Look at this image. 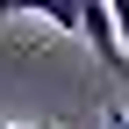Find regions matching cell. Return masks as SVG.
Wrapping results in <instances>:
<instances>
[{"instance_id":"obj_1","label":"cell","mask_w":129,"mask_h":129,"mask_svg":"<svg viewBox=\"0 0 129 129\" xmlns=\"http://www.w3.org/2000/svg\"><path fill=\"white\" fill-rule=\"evenodd\" d=\"M115 29H122V50H129V0H115Z\"/></svg>"},{"instance_id":"obj_2","label":"cell","mask_w":129,"mask_h":129,"mask_svg":"<svg viewBox=\"0 0 129 129\" xmlns=\"http://www.w3.org/2000/svg\"><path fill=\"white\" fill-rule=\"evenodd\" d=\"M101 122H108V129H129V115H122V108H108V115H101Z\"/></svg>"}]
</instances>
